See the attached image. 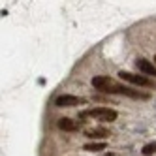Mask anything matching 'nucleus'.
<instances>
[{"mask_svg": "<svg viewBox=\"0 0 156 156\" xmlns=\"http://www.w3.org/2000/svg\"><path fill=\"white\" fill-rule=\"evenodd\" d=\"M105 147H107L105 141H92V143H87L83 149L88 151V152H98V151H104Z\"/></svg>", "mask_w": 156, "mask_h": 156, "instance_id": "nucleus-9", "label": "nucleus"}, {"mask_svg": "<svg viewBox=\"0 0 156 156\" xmlns=\"http://www.w3.org/2000/svg\"><path fill=\"white\" fill-rule=\"evenodd\" d=\"M113 94H124V96L133 98V100H149V94L139 92V90H133V88L124 87V85H119V83H115V87H113Z\"/></svg>", "mask_w": 156, "mask_h": 156, "instance_id": "nucleus-2", "label": "nucleus"}, {"mask_svg": "<svg viewBox=\"0 0 156 156\" xmlns=\"http://www.w3.org/2000/svg\"><path fill=\"white\" fill-rule=\"evenodd\" d=\"M81 117H94L98 120H105V122H113L117 120V111L115 109H109V107H94L87 113H81Z\"/></svg>", "mask_w": 156, "mask_h": 156, "instance_id": "nucleus-1", "label": "nucleus"}, {"mask_svg": "<svg viewBox=\"0 0 156 156\" xmlns=\"http://www.w3.org/2000/svg\"><path fill=\"white\" fill-rule=\"evenodd\" d=\"M85 136L90 137V139H107L111 133H109L105 128H90V130L85 132Z\"/></svg>", "mask_w": 156, "mask_h": 156, "instance_id": "nucleus-7", "label": "nucleus"}, {"mask_svg": "<svg viewBox=\"0 0 156 156\" xmlns=\"http://www.w3.org/2000/svg\"><path fill=\"white\" fill-rule=\"evenodd\" d=\"M111 83H113V79H111V77H105V75L92 77V87L98 88V90H102V92H107V88L111 87Z\"/></svg>", "mask_w": 156, "mask_h": 156, "instance_id": "nucleus-6", "label": "nucleus"}, {"mask_svg": "<svg viewBox=\"0 0 156 156\" xmlns=\"http://www.w3.org/2000/svg\"><path fill=\"white\" fill-rule=\"evenodd\" d=\"M81 104H85V100L72 96V94H62L55 100V105L57 107H73V105H81Z\"/></svg>", "mask_w": 156, "mask_h": 156, "instance_id": "nucleus-4", "label": "nucleus"}, {"mask_svg": "<svg viewBox=\"0 0 156 156\" xmlns=\"http://www.w3.org/2000/svg\"><path fill=\"white\" fill-rule=\"evenodd\" d=\"M141 152H143V156H152V154L156 152V141L147 143V145H145V147L141 149Z\"/></svg>", "mask_w": 156, "mask_h": 156, "instance_id": "nucleus-10", "label": "nucleus"}, {"mask_svg": "<svg viewBox=\"0 0 156 156\" xmlns=\"http://www.w3.org/2000/svg\"><path fill=\"white\" fill-rule=\"evenodd\" d=\"M154 64H156V57H154Z\"/></svg>", "mask_w": 156, "mask_h": 156, "instance_id": "nucleus-11", "label": "nucleus"}, {"mask_svg": "<svg viewBox=\"0 0 156 156\" xmlns=\"http://www.w3.org/2000/svg\"><path fill=\"white\" fill-rule=\"evenodd\" d=\"M58 128L64 130V132H75V130H77V122L72 120L70 117H62V119L58 120Z\"/></svg>", "mask_w": 156, "mask_h": 156, "instance_id": "nucleus-8", "label": "nucleus"}, {"mask_svg": "<svg viewBox=\"0 0 156 156\" xmlns=\"http://www.w3.org/2000/svg\"><path fill=\"white\" fill-rule=\"evenodd\" d=\"M136 68H137L141 73H145V75L156 77V64H152V62L147 60V58H137V60H136Z\"/></svg>", "mask_w": 156, "mask_h": 156, "instance_id": "nucleus-5", "label": "nucleus"}, {"mask_svg": "<svg viewBox=\"0 0 156 156\" xmlns=\"http://www.w3.org/2000/svg\"><path fill=\"white\" fill-rule=\"evenodd\" d=\"M119 77L122 81H128L133 85H139V87H152V81H149L145 75H137V73H130V72H120Z\"/></svg>", "mask_w": 156, "mask_h": 156, "instance_id": "nucleus-3", "label": "nucleus"}]
</instances>
